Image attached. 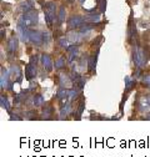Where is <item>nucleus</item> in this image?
<instances>
[{"mask_svg":"<svg viewBox=\"0 0 150 157\" xmlns=\"http://www.w3.org/2000/svg\"><path fill=\"white\" fill-rule=\"evenodd\" d=\"M44 15H45V20H46V24L49 26L53 25V23L58 19V14H56V5L55 3L50 2V3H46L45 6H44Z\"/></svg>","mask_w":150,"mask_h":157,"instance_id":"1","label":"nucleus"},{"mask_svg":"<svg viewBox=\"0 0 150 157\" xmlns=\"http://www.w3.org/2000/svg\"><path fill=\"white\" fill-rule=\"evenodd\" d=\"M133 60H134V64L138 69H141L145 66V50L140 46H135L134 51H133Z\"/></svg>","mask_w":150,"mask_h":157,"instance_id":"2","label":"nucleus"},{"mask_svg":"<svg viewBox=\"0 0 150 157\" xmlns=\"http://www.w3.org/2000/svg\"><path fill=\"white\" fill-rule=\"evenodd\" d=\"M23 21L25 24L26 28H31V26H35L38 24V20H39V14L35 9H31L29 11H26L23 16Z\"/></svg>","mask_w":150,"mask_h":157,"instance_id":"3","label":"nucleus"},{"mask_svg":"<svg viewBox=\"0 0 150 157\" xmlns=\"http://www.w3.org/2000/svg\"><path fill=\"white\" fill-rule=\"evenodd\" d=\"M136 104H138V110L140 112H145V113L150 112V95L139 97Z\"/></svg>","mask_w":150,"mask_h":157,"instance_id":"4","label":"nucleus"},{"mask_svg":"<svg viewBox=\"0 0 150 157\" xmlns=\"http://www.w3.org/2000/svg\"><path fill=\"white\" fill-rule=\"evenodd\" d=\"M29 40L31 43H34L35 45H41L44 43V37H43V33L36 31L33 29H29Z\"/></svg>","mask_w":150,"mask_h":157,"instance_id":"5","label":"nucleus"},{"mask_svg":"<svg viewBox=\"0 0 150 157\" xmlns=\"http://www.w3.org/2000/svg\"><path fill=\"white\" fill-rule=\"evenodd\" d=\"M84 21H85V19L80 15H74L69 19V21H68V26L70 29H78L80 26L84 25Z\"/></svg>","mask_w":150,"mask_h":157,"instance_id":"6","label":"nucleus"},{"mask_svg":"<svg viewBox=\"0 0 150 157\" xmlns=\"http://www.w3.org/2000/svg\"><path fill=\"white\" fill-rule=\"evenodd\" d=\"M35 75H36V66H35V64H33V63L28 64V66L25 67V76H26V78H28V80H31V78L35 77Z\"/></svg>","mask_w":150,"mask_h":157,"instance_id":"7","label":"nucleus"},{"mask_svg":"<svg viewBox=\"0 0 150 157\" xmlns=\"http://www.w3.org/2000/svg\"><path fill=\"white\" fill-rule=\"evenodd\" d=\"M81 34L83 33H69L66 37L70 44H78L81 41Z\"/></svg>","mask_w":150,"mask_h":157,"instance_id":"8","label":"nucleus"},{"mask_svg":"<svg viewBox=\"0 0 150 157\" xmlns=\"http://www.w3.org/2000/svg\"><path fill=\"white\" fill-rule=\"evenodd\" d=\"M41 61H43V66L45 67L46 71H51L53 69V61H51V57L48 54H43L41 55Z\"/></svg>","mask_w":150,"mask_h":157,"instance_id":"9","label":"nucleus"},{"mask_svg":"<svg viewBox=\"0 0 150 157\" xmlns=\"http://www.w3.org/2000/svg\"><path fill=\"white\" fill-rule=\"evenodd\" d=\"M66 50H68V52H69V61H70V63H71V61H74V59H77V56H78L79 46L74 44L73 46H69Z\"/></svg>","mask_w":150,"mask_h":157,"instance_id":"10","label":"nucleus"},{"mask_svg":"<svg viewBox=\"0 0 150 157\" xmlns=\"http://www.w3.org/2000/svg\"><path fill=\"white\" fill-rule=\"evenodd\" d=\"M71 111H73L71 105H70V104H64V105L61 106V110H60V116H59V119H60V120L66 119V116H68Z\"/></svg>","mask_w":150,"mask_h":157,"instance_id":"11","label":"nucleus"},{"mask_svg":"<svg viewBox=\"0 0 150 157\" xmlns=\"http://www.w3.org/2000/svg\"><path fill=\"white\" fill-rule=\"evenodd\" d=\"M2 89H8L10 87L8 84H9V72L4 69H2Z\"/></svg>","mask_w":150,"mask_h":157,"instance_id":"12","label":"nucleus"},{"mask_svg":"<svg viewBox=\"0 0 150 157\" xmlns=\"http://www.w3.org/2000/svg\"><path fill=\"white\" fill-rule=\"evenodd\" d=\"M59 80H60V85H61L63 87H65V86H70L71 84H74L73 80H71V77L68 76V75H65V74H60Z\"/></svg>","mask_w":150,"mask_h":157,"instance_id":"13","label":"nucleus"},{"mask_svg":"<svg viewBox=\"0 0 150 157\" xmlns=\"http://www.w3.org/2000/svg\"><path fill=\"white\" fill-rule=\"evenodd\" d=\"M56 97L59 100H66L69 99V90H66L65 87H60L58 90V94H56Z\"/></svg>","mask_w":150,"mask_h":157,"instance_id":"14","label":"nucleus"},{"mask_svg":"<svg viewBox=\"0 0 150 157\" xmlns=\"http://www.w3.org/2000/svg\"><path fill=\"white\" fill-rule=\"evenodd\" d=\"M8 49L10 52H15L16 49H18V39L15 36H11L10 40H9V44H8Z\"/></svg>","mask_w":150,"mask_h":157,"instance_id":"15","label":"nucleus"},{"mask_svg":"<svg viewBox=\"0 0 150 157\" xmlns=\"http://www.w3.org/2000/svg\"><path fill=\"white\" fill-rule=\"evenodd\" d=\"M84 19L88 23H98L100 20V14H88L84 16Z\"/></svg>","mask_w":150,"mask_h":157,"instance_id":"16","label":"nucleus"},{"mask_svg":"<svg viewBox=\"0 0 150 157\" xmlns=\"http://www.w3.org/2000/svg\"><path fill=\"white\" fill-rule=\"evenodd\" d=\"M11 72H13L14 76L16 77V80L20 82V81H22V71H20V67H19L18 65H13V66H11Z\"/></svg>","mask_w":150,"mask_h":157,"instance_id":"17","label":"nucleus"},{"mask_svg":"<svg viewBox=\"0 0 150 157\" xmlns=\"http://www.w3.org/2000/svg\"><path fill=\"white\" fill-rule=\"evenodd\" d=\"M65 20V8L64 6H60L59 8V14H58V19H56V21H58V25L63 24Z\"/></svg>","mask_w":150,"mask_h":157,"instance_id":"18","label":"nucleus"},{"mask_svg":"<svg viewBox=\"0 0 150 157\" xmlns=\"http://www.w3.org/2000/svg\"><path fill=\"white\" fill-rule=\"evenodd\" d=\"M33 102H34V105H36V106H43V105H44V97H43L40 94H38V95L34 96Z\"/></svg>","mask_w":150,"mask_h":157,"instance_id":"19","label":"nucleus"},{"mask_svg":"<svg viewBox=\"0 0 150 157\" xmlns=\"http://www.w3.org/2000/svg\"><path fill=\"white\" fill-rule=\"evenodd\" d=\"M41 119H45V120L51 119V107H49V106L44 107L43 113H41Z\"/></svg>","mask_w":150,"mask_h":157,"instance_id":"20","label":"nucleus"},{"mask_svg":"<svg viewBox=\"0 0 150 157\" xmlns=\"http://www.w3.org/2000/svg\"><path fill=\"white\" fill-rule=\"evenodd\" d=\"M65 63H66L65 57H63V56H61V57H59L58 60L55 61V64H54V65H55V69H63V67L65 66Z\"/></svg>","mask_w":150,"mask_h":157,"instance_id":"21","label":"nucleus"},{"mask_svg":"<svg viewBox=\"0 0 150 157\" xmlns=\"http://www.w3.org/2000/svg\"><path fill=\"white\" fill-rule=\"evenodd\" d=\"M95 63H97V55L95 56H91L89 59V71L93 72L94 70H95Z\"/></svg>","mask_w":150,"mask_h":157,"instance_id":"22","label":"nucleus"},{"mask_svg":"<svg viewBox=\"0 0 150 157\" xmlns=\"http://www.w3.org/2000/svg\"><path fill=\"white\" fill-rule=\"evenodd\" d=\"M84 85H85V81H84V78H83V77L80 78V80H78V81H74V89H77L78 91L83 90Z\"/></svg>","mask_w":150,"mask_h":157,"instance_id":"23","label":"nucleus"},{"mask_svg":"<svg viewBox=\"0 0 150 157\" xmlns=\"http://www.w3.org/2000/svg\"><path fill=\"white\" fill-rule=\"evenodd\" d=\"M20 8H22V10H23L24 13H26V11H29V10L33 9V4H31L30 2H24V3H22Z\"/></svg>","mask_w":150,"mask_h":157,"instance_id":"24","label":"nucleus"},{"mask_svg":"<svg viewBox=\"0 0 150 157\" xmlns=\"http://www.w3.org/2000/svg\"><path fill=\"white\" fill-rule=\"evenodd\" d=\"M59 44H60V46H61V48H65V49H68L70 43H69V40H68V37L63 36V37H60V39H59Z\"/></svg>","mask_w":150,"mask_h":157,"instance_id":"25","label":"nucleus"},{"mask_svg":"<svg viewBox=\"0 0 150 157\" xmlns=\"http://www.w3.org/2000/svg\"><path fill=\"white\" fill-rule=\"evenodd\" d=\"M78 90L77 89H73V90H69V100H74L78 97Z\"/></svg>","mask_w":150,"mask_h":157,"instance_id":"26","label":"nucleus"},{"mask_svg":"<svg viewBox=\"0 0 150 157\" xmlns=\"http://www.w3.org/2000/svg\"><path fill=\"white\" fill-rule=\"evenodd\" d=\"M125 82H126V84H125V90H126V91H129V90L133 89V86H134V81H131L129 77H126V78H125Z\"/></svg>","mask_w":150,"mask_h":157,"instance_id":"27","label":"nucleus"},{"mask_svg":"<svg viewBox=\"0 0 150 157\" xmlns=\"http://www.w3.org/2000/svg\"><path fill=\"white\" fill-rule=\"evenodd\" d=\"M25 117L26 119H29V120H34V119H36V112L35 111H30V112H26V115H25Z\"/></svg>","mask_w":150,"mask_h":157,"instance_id":"28","label":"nucleus"},{"mask_svg":"<svg viewBox=\"0 0 150 157\" xmlns=\"http://www.w3.org/2000/svg\"><path fill=\"white\" fill-rule=\"evenodd\" d=\"M2 107L3 109H5V110H9V102H8V100L5 99V97L4 96H2Z\"/></svg>","mask_w":150,"mask_h":157,"instance_id":"29","label":"nucleus"},{"mask_svg":"<svg viewBox=\"0 0 150 157\" xmlns=\"http://www.w3.org/2000/svg\"><path fill=\"white\" fill-rule=\"evenodd\" d=\"M84 106H85V104L84 102H80V106H79V109H78V115H77V119L79 120L80 119V115H81V112H83V110H84Z\"/></svg>","mask_w":150,"mask_h":157,"instance_id":"30","label":"nucleus"},{"mask_svg":"<svg viewBox=\"0 0 150 157\" xmlns=\"http://www.w3.org/2000/svg\"><path fill=\"white\" fill-rule=\"evenodd\" d=\"M105 8H106V2L105 0H101V3H100V13L101 14L105 11Z\"/></svg>","mask_w":150,"mask_h":157,"instance_id":"31","label":"nucleus"},{"mask_svg":"<svg viewBox=\"0 0 150 157\" xmlns=\"http://www.w3.org/2000/svg\"><path fill=\"white\" fill-rule=\"evenodd\" d=\"M43 37H44V43H45V44L49 43V39H50L49 33H43Z\"/></svg>","mask_w":150,"mask_h":157,"instance_id":"32","label":"nucleus"},{"mask_svg":"<svg viewBox=\"0 0 150 157\" xmlns=\"http://www.w3.org/2000/svg\"><path fill=\"white\" fill-rule=\"evenodd\" d=\"M144 82H145L148 86H150V75H148V76L144 77Z\"/></svg>","mask_w":150,"mask_h":157,"instance_id":"33","label":"nucleus"},{"mask_svg":"<svg viewBox=\"0 0 150 157\" xmlns=\"http://www.w3.org/2000/svg\"><path fill=\"white\" fill-rule=\"evenodd\" d=\"M10 119H11V120H20L22 117H20V116H18V115H11V116H10Z\"/></svg>","mask_w":150,"mask_h":157,"instance_id":"34","label":"nucleus"},{"mask_svg":"<svg viewBox=\"0 0 150 157\" xmlns=\"http://www.w3.org/2000/svg\"><path fill=\"white\" fill-rule=\"evenodd\" d=\"M146 119H148V120H150V113H149V115L146 116Z\"/></svg>","mask_w":150,"mask_h":157,"instance_id":"35","label":"nucleus"}]
</instances>
